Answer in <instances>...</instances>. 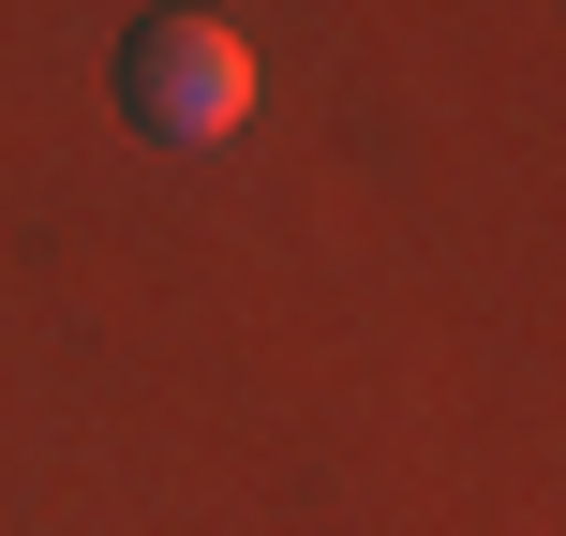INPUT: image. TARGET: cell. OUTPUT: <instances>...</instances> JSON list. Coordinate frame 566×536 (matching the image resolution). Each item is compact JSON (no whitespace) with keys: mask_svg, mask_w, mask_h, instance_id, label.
I'll list each match as a JSON object with an SVG mask.
<instances>
[{"mask_svg":"<svg viewBox=\"0 0 566 536\" xmlns=\"http://www.w3.org/2000/svg\"><path fill=\"white\" fill-rule=\"evenodd\" d=\"M119 105L165 149H224L239 119L269 105V75H254V45H239V15H149L135 45H119Z\"/></svg>","mask_w":566,"mask_h":536,"instance_id":"1","label":"cell"}]
</instances>
